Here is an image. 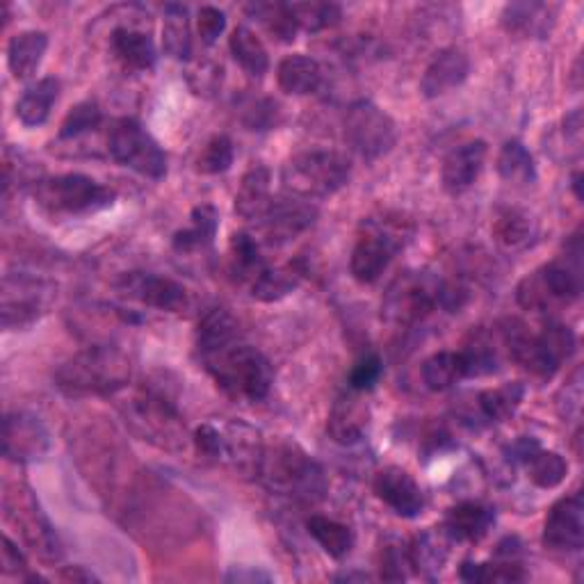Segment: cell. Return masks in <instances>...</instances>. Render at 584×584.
Here are the masks:
<instances>
[{
  "label": "cell",
  "mask_w": 584,
  "mask_h": 584,
  "mask_svg": "<svg viewBox=\"0 0 584 584\" xmlns=\"http://www.w3.org/2000/svg\"><path fill=\"white\" fill-rule=\"evenodd\" d=\"M471 73V60L462 49H443L434 56L421 80L425 99H439L456 88H462Z\"/></svg>",
  "instance_id": "obj_23"
},
{
  "label": "cell",
  "mask_w": 584,
  "mask_h": 584,
  "mask_svg": "<svg viewBox=\"0 0 584 584\" xmlns=\"http://www.w3.org/2000/svg\"><path fill=\"white\" fill-rule=\"evenodd\" d=\"M117 192L85 174H62L34 183V201L53 218H73L99 213L110 208Z\"/></svg>",
  "instance_id": "obj_9"
},
{
  "label": "cell",
  "mask_w": 584,
  "mask_h": 584,
  "mask_svg": "<svg viewBox=\"0 0 584 584\" xmlns=\"http://www.w3.org/2000/svg\"><path fill=\"white\" fill-rule=\"evenodd\" d=\"M541 447V443L532 436H521L516 439L512 445H507L505 454H507V462L514 466H525L527 459Z\"/></svg>",
  "instance_id": "obj_56"
},
{
  "label": "cell",
  "mask_w": 584,
  "mask_h": 584,
  "mask_svg": "<svg viewBox=\"0 0 584 584\" xmlns=\"http://www.w3.org/2000/svg\"><path fill=\"white\" fill-rule=\"evenodd\" d=\"M192 441H194L197 452H199L203 459H208V462H218V464H222L224 443H222V432H220L218 425L205 423V425L197 427Z\"/></svg>",
  "instance_id": "obj_52"
},
{
  "label": "cell",
  "mask_w": 584,
  "mask_h": 584,
  "mask_svg": "<svg viewBox=\"0 0 584 584\" xmlns=\"http://www.w3.org/2000/svg\"><path fill=\"white\" fill-rule=\"evenodd\" d=\"M343 133L348 147L365 162L384 158L397 142V127L393 117L367 99H359L348 108Z\"/></svg>",
  "instance_id": "obj_11"
},
{
  "label": "cell",
  "mask_w": 584,
  "mask_h": 584,
  "mask_svg": "<svg viewBox=\"0 0 584 584\" xmlns=\"http://www.w3.org/2000/svg\"><path fill=\"white\" fill-rule=\"evenodd\" d=\"M190 229H183L174 233L172 246L179 254H194L201 252V249L211 246L220 226V213L218 208L211 203H201L197 205L192 215H190Z\"/></svg>",
  "instance_id": "obj_31"
},
{
  "label": "cell",
  "mask_w": 584,
  "mask_h": 584,
  "mask_svg": "<svg viewBox=\"0 0 584 584\" xmlns=\"http://www.w3.org/2000/svg\"><path fill=\"white\" fill-rule=\"evenodd\" d=\"M372 489L382 503L389 505L402 518H419L425 512L427 500L421 484L400 466L382 469L374 475Z\"/></svg>",
  "instance_id": "obj_19"
},
{
  "label": "cell",
  "mask_w": 584,
  "mask_h": 584,
  "mask_svg": "<svg viewBox=\"0 0 584 584\" xmlns=\"http://www.w3.org/2000/svg\"><path fill=\"white\" fill-rule=\"evenodd\" d=\"M497 174L512 185H532L536 181V164L527 147L518 140H510L497 153Z\"/></svg>",
  "instance_id": "obj_40"
},
{
  "label": "cell",
  "mask_w": 584,
  "mask_h": 584,
  "mask_svg": "<svg viewBox=\"0 0 584 584\" xmlns=\"http://www.w3.org/2000/svg\"><path fill=\"white\" fill-rule=\"evenodd\" d=\"M131 359L114 345H92L56 370V386L69 397L117 395L131 382Z\"/></svg>",
  "instance_id": "obj_2"
},
{
  "label": "cell",
  "mask_w": 584,
  "mask_h": 584,
  "mask_svg": "<svg viewBox=\"0 0 584 584\" xmlns=\"http://www.w3.org/2000/svg\"><path fill=\"white\" fill-rule=\"evenodd\" d=\"M224 580L226 582H272L274 577L270 575V573H265V571H259V568H244V566H240V568H233V571H229L226 575H224Z\"/></svg>",
  "instance_id": "obj_57"
},
{
  "label": "cell",
  "mask_w": 584,
  "mask_h": 584,
  "mask_svg": "<svg viewBox=\"0 0 584 584\" xmlns=\"http://www.w3.org/2000/svg\"><path fill=\"white\" fill-rule=\"evenodd\" d=\"M557 6L536 3V0H523V3H510L500 17V23L516 37L523 39H546L555 26Z\"/></svg>",
  "instance_id": "obj_24"
},
{
  "label": "cell",
  "mask_w": 584,
  "mask_h": 584,
  "mask_svg": "<svg viewBox=\"0 0 584 584\" xmlns=\"http://www.w3.org/2000/svg\"><path fill=\"white\" fill-rule=\"evenodd\" d=\"M441 285L432 272L406 270L389 285L384 302H382V318L395 326H413L441 309Z\"/></svg>",
  "instance_id": "obj_10"
},
{
  "label": "cell",
  "mask_w": 584,
  "mask_h": 584,
  "mask_svg": "<svg viewBox=\"0 0 584 584\" xmlns=\"http://www.w3.org/2000/svg\"><path fill=\"white\" fill-rule=\"evenodd\" d=\"M276 80L281 92L292 97H306L318 92V88L322 85V67L318 64V60L302 53L288 56L279 62Z\"/></svg>",
  "instance_id": "obj_29"
},
{
  "label": "cell",
  "mask_w": 584,
  "mask_h": 584,
  "mask_svg": "<svg viewBox=\"0 0 584 584\" xmlns=\"http://www.w3.org/2000/svg\"><path fill=\"white\" fill-rule=\"evenodd\" d=\"M292 17H295L300 30L320 32L339 26L343 10L336 3H288Z\"/></svg>",
  "instance_id": "obj_45"
},
{
  "label": "cell",
  "mask_w": 584,
  "mask_h": 584,
  "mask_svg": "<svg viewBox=\"0 0 584 584\" xmlns=\"http://www.w3.org/2000/svg\"><path fill=\"white\" fill-rule=\"evenodd\" d=\"M49 49V34L41 30H23L10 39L8 47V64L17 80L30 78L41 64Z\"/></svg>",
  "instance_id": "obj_32"
},
{
  "label": "cell",
  "mask_w": 584,
  "mask_h": 584,
  "mask_svg": "<svg viewBox=\"0 0 584 584\" xmlns=\"http://www.w3.org/2000/svg\"><path fill=\"white\" fill-rule=\"evenodd\" d=\"M363 393L350 389L341 393L333 402L329 419H326V434L339 445H354L359 443L370 425V406L361 397Z\"/></svg>",
  "instance_id": "obj_22"
},
{
  "label": "cell",
  "mask_w": 584,
  "mask_h": 584,
  "mask_svg": "<svg viewBox=\"0 0 584 584\" xmlns=\"http://www.w3.org/2000/svg\"><path fill=\"white\" fill-rule=\"evenodd\" d=\"M462 380H469L462 352H436L423 363V382L430 391H447Z\"/></svg>",
  "instance_id": "obj_41"
},
{
  "label": "cell",
  "mask_w": 584,
  "mask_h": 584,
  "mask_svg": "<svg viewBox=\"0 0 584 584\" xmlns=\"http://www.w3.org/2000/svg\"><path fill=\"white\" fill-rule=\"evenodd\" d=\"M197 356L231 400L261 402L270 395L274 372L268 356L246 343L226 309H208L197 324Z\"/></svg>",
  "instance_id": "obj_1"
},
{
  "label": "cell",
  "mask_w": 584,
  "mask_h": 584,
  "mask_svg": "<svg viewBox=\"0 0 584 584\" xmlns=\"http://www.w3.org/2000/svg\"><path fill=\"white\" fill-rule=\"evenodd\" d=\"M527 477L538 489H555L560 486L568 475V464L560 452L538 447L527 462H525Z\"/></svg>",
  "instance_id": "obj_43"
},
{
  "label": "cell",
  "mask_w": 584,
  "mask_h": 584,
  "mask_svg": "<svg viewBox=\"0 0 584 584\" xmlns=\"http://www.w3.org/2000/svg\"><path fill=\"white\" fill-rule=\"evenodd\" d=\"M229 49L233 60L254 78H263L270 69V56L261 37L246 26H238L229 37Z\"/></svg>",
  "instance_id": "obj_34"
},
{
  "label": "cell",
  "mask_w": 584,
  "mask_h": 584,
  "mask_svg": "<svg viewBox=\"0 0 584 584\" xmlns=\"http://www.w3.org/2000/svg\"><path fill=\"white\" fill-rule=\"evenodd\" d=\"M450 544H452V538L447 536L443 527H432L415 536L409 544L411 571H415L427 580H434L447 562Z\"/></svg>",
  "instance_id": "obj_26"
},
{
  "label": "cell",
  "mask_w": 584,
  "mask_h": 584,
  "mask_svg": "<svg viewBox=\"0 0 584 584\" xmlns=\"http://www.w3.org/2000/svg\"><path fill=\"white\" fill-rule=\"evenodd\" d=\"M318 220V208L300 197L292 194H279L272 197V203L263 218L256 222V229L263 238V242L272 246H281L290 240H295L304 231H309Z\"/></svg>",
  "instance_id": "obj_15"
},
{
  "label": "cell",
  "mask_w": 584,
  "mask_h": 584,
  "mask_svg": "<svg viewBox=\"0 0 584 584\" xmlns=\"http://www.w3.org/2000/svg\"><path fill=\"white\" fill-rule=\"evenodd\" d=\"M246 14L256 19L274 39L279 41H295L300 26L292 17L288 3H249Z\"/></svg>",
  "instance_id": "obj_42"
},
{
  "label": "cell",
  "mask_w": 584,
  "mask_h": 584,
  "mask_svg": "<svg viewBox=\"0 0 584 584\" xmlns=\"http://www.w3.org/2000/svg\"><path fill=\"white\" fill-rule=\"evenodd\" d=\"M188 82L199 97H213L222 88V67L211 62V60H201L194 62L188 71Z\"/></svg>",
  "instance_id": "obj_49"
},
{
  "label": "cell",
  "mask_w": 584,
  "mask_h": 584,
  "mask_svg": "<svg viewBox=\"0 0 584 584\" xmlns=\"http://www.w3.org/2000/svg\"><path fill=\"white\" fill-rule=\"evenodd\" d=\"M302 276L304 268L300 263H290L285 268H268L252 285H249V292H252L254 300L272 304L288 298L290 292L300 285Z\"/></svg>",
  "instance_id": "obj_39"
},
{
  "label": "cell",
  "mask_w": 584,
  "mask_h": 584,
  "mask_svg": "<svg viewBox=\"0 0 584 584\" xmlns=\"http://www.w3.org/2000/svg\"><path fill=\"white\" fill-rule=\"evenodd\" d=\"M110 47L114 58L131 71H151L158 60V51L151 34L133 30V28H117L110 37Z\"/></svg>",
  "instance_id": "obj_28"
},
{
  "label": "cell",
  "mask_w": 584,
  "mask_h": 584,
  "mask_svg": "<svg viewBox=\"0 0 584 584\" xmlns=\"http://www.w3.org/2000/svg\"><path fill=\"white\" fill-rule=\"evenodd\" d=\"M101 121H103L101 108L94 101H82V103L73 105L69 110V114L64 117L62 127H60V138L73 140V138H80L85 133H92L101 127Z\"/></svg>",
  "instance_id": "obj_48"
},
{
  "label": "cell",
  "mask_w": 584,
  "mask_h": 584,
  "mask_svg": "<svg viewBox=\"0 0 584 584\" xmlns=\"http://www.w3.org/2000/svg\"><path fill=\"white\" fill-rule=\"evenodd\" d=\"M51 447L49 430L30 411H10L3 421V454L8 462L30 464L44 459Z\"/></svg>",
  "instance_id": "obj_17"
},
{
  "label": "cell",
  "mask_w": 584,
  "mask_h": 584,
  "mask_svg": "<svg viewBox=\"0 0 584 584\" xmlns=\"http://www.w3.org/2000/svg\"><path fill=\"white\" fill-rule=\"evenodd\" d=\"M235 160V149L229 135H215L208 140V144L203 147V151L197 158V172L208 174V177H215V174H224L231 170V164Z\"/></svg>",
  "instance_id": "obj_47"
},
{
  "label": "cell",
  "mask_w": 584,
  "mask_h": 584,
  "mask_svg": "<svg viewBox=\"0 0 584 584\" xmlns=\"http://www.w3.org/2000/svg\"><path fill=\"white\" fill-rule=\"evenodd\" d=\"M382 372H384V365H382V359L377 354H365L361 356L352 372H350V389L359 391V393H365L370 391L374 384L380 382L382 377Z\"/></svg>",
  "instance_id": "obj_51"
},
{
  "label": "cell",
  "mask_w": 584,
  "mask_h": 584,
  "mask_svg": "<svg viewBox=\"0 0 584 584\" xmlns=\"http://www.w3.org/2000/svg\"><path fill=\"white\" fill-rule=\"evenodd\" d=\"M582 406V382H580V370L573 374V380L560 391L557 395V409L564 421H573L580 415Z\"/></svg>",
  "instance_id": "obj_54"
},
{
  "label": "cell",
  "mask_w": 584,
  "mask_h": 584,
  "mask_svg": "<svg viewBox=\"0 0 584 584\" xmlns=\"http://www.w3.org/2000/svg\"><path fill=\"white\" fill-rule=\"evenodd\" d=\"M108 151L114 162L129 167V170L147 179L158 181L167 174L164 151L138 119L121 117L112 123L108 135Z\"/></svg>",
  "instance_id": "obj_12"
},
{
  "label": "cell",
  "mask_w": 584,
  "mask_h": 584,
  "mask_svg": "<svg viewBox=\"0 0 584 584\" xmlns=\"http://www.w3.org/2000/svg\"><path fill=\"white\" fill-rule=\"evenodd\" d=\"M64 580H71V582H97L99 577L90 571H85L82 566H69L64 573H62Z\"/></svg>",
  "instance_id": "obj_58"
},
{
  "label": "cell",
  "mask_w": 584,
  "mask_h": 584,
  "mask_svg": "<svg viewBox=\"0 0 584 584\" xmlns=\"http://www.w3.org/2000/svg\"><path fill=\"white\" fill-rule=\"evenodd\" d=\"M459 352L466 363V377H486L500 367L497 350L486 333H473V341Z\"/></svg>",
  "instance_id": "obj_44"
},
{
  "label": "cell",
  "mask_w": 584,
  "mask_h": 584,
  "mask_svg": "<svg viewBox=\"0 0 584 584\" xmlns=\"http://www.w3.org/2000/svg\"><path fill=\"white\" fill-rule=\"evenodd\" d=\"M222 432V464H229L240 475H254L259 477L261 462L265 454V445L261 441V432L249 427L244 423L231 421L220 425Z\"/></svg>",
  "instance_id": "obj_20"
},
{
  "label": "cell",
  "mask_w": 584,
  "mask_h": 584,
  "mask_svg": "<svg viewBox=\"0 0 584 584\" xmlns=\"http://www.w3.org/2000/svg\"><path fill=\"white\" fill-rule=\"evenodd\" d=\"M584 544L582 495H566L551 507L544 523V546L560 553H575Z\"/></svg>",
  "instance_id": "obj_18"
},
{
  "label": "cell",
  "mask_w": 584,
  "mask_h": 584,
  "mask_svg": "<svg viewBox=\"0 0 584 584\" xmlns=\"http://www.w3.org/2000/svg\"><path fill=\"white\" fill-rule=\"evenodd\" d=\"M352 177V164L336 151H304L292 155L281 170L283 190L300 199H326L341 192Z\"/></svg>",
  "instance_id": "obj_8"
},
{
  "label": "cell",
  "mask_w": 584,
  "mask_h": 584,
  "mask_svg": "<svg viewBox=\"0 0 584 584\" xmlns=\"http://www.w3.org/2000/svg\"><path fill=\"white\" fill-rule=\"evenodd\" d=\"M162 47H164V53L170 58H174L179 62H190V58H192V32H190L188 8L179 6V3H170L164 8Z\"/></svg>",
  "instance_id": "obj_37"
},
{
  "label": "cell",
  "mask_w": 584,
  "mask_h": 584,
  "mask_svg": "<svg viewBox=\"0 0 584 584\" xmlns=\"http://www.w3.org/2000/svg\"><path fill=\"white\" fill-rule=\"evenodd\" d=\"M265 489L298 505H318L326 495L322 466L295 443H279L265 450L259 477Z\"/></svg>",
  "instance_id": "obj_4"
},
{
  "label": "cell",
  "mask_w": 584,
  "mask_h": 584,
  "mask_svg": "<svg viewBox=\"0 0 584 584\" xmlns=\"http://www.w3.org/2000/svg\"><path fill=\"white\" fill-rule=\"evenodd\" d=\"M306 530L318 541L320 548L333 560L348 557L354 548V532L350 525H345L341 521L313 514L306 518Z\"/></svg>",
  "instance_id": "obj_38"
},
{
  "label": "cell",
  "mask_w": 584,
  "mask_h": 584,
  "mask_svg": "<svg viewBox=\"0 0 584 584\" xmlns=\"http://www.w3.org/2000/svg\"><path fill=\"white\" fill-rule=\"evenodd\" d=\"M60 97V80L49 75L37 80L34 85H30L23 97L17 103V117L28 129H37L41 123H47L51 117L53 105L58 103Z\"/></svg>",
  "instance_id": "obj_30"
},
{
  "label": "cell",
  "mask_w": 584,
  "mask_h": 584,
  "mask_svg": "<svg viewBox=\"0 0 584 584\" xmlns=\"http://www.w3.org/2000/svg\"><path fill=\"white\" fill-rule=\"evenodd\" d=\"M497 331L512 361L525 367L536 380H553L577 345L573 329L555 320L546 322L538 333H532L521 320H507Z\"/></svg>",
  "instance_id": "obj_3"
},
{
  "label": "cell",
  "mask_w": 584,
  "mask_h": 584,
  "mask_svg": "<svg viewBox=\"0 0 584 584\" xmlns=\"http://www.w3.org/2000/svg\"><path fill=\"white\" fill-rule=\"evenodd\" d=\"M119 411L138 439L167 452H179L185 447L188 427L183 415L174 402L167 400L162 393L140 389L119 404Z\"/></svg>",
  "instance_id": "obj_7"
},
{
  "label": "cell",
  "mask_w": 584,
  "mask_h": 584,
  "mask_svg": "<svg viewBox=\"0 0 584 584\" xmlns=\"http://www.w3.org/2000/svg\"><path fill=\"white\" fill-rule=\"evenodd\" d=\"M270 183H272V177L265 164H254L252 170L242 177L238 194H235V213L242 220L259 222L263 218L268 205L272 203Z\"/></svg>",
  "instance_id": "obj_27"
},
{
  "label": "cell",
  "mask_w": 584,
  "mask_h": 584,
  "mask_svg": "<svg viewBox=\"0 0 584 584\" xmlns=\"http://www.w3.org/2000/svg\"><path fill=\"white\" fill-rule=\"evenodd\" d=\"M199 37L205 47H213L220 34L226 30V14L213 6H205L197 14Z\"/></svg>",
  "instance_id": "obj_53"
},
{
  "label": "cell",
  "mask_w": 584,
  "mask_h": 584,
  "mask_svg": "<svg viewBox=\"0 0 584 584\" xmlns=\"http://www.w3.org/2000/svg\"><path fill=\"white\" fill-rule=\"evenodd\" d=\"M489 147L484 140H471L454 147L445 160H443V170H441V181L445 192L450 194H464L475 185L480 179L484 162H486Z\"/></svg>",
  "instance_id": "obj_21"
},
{
  "label": "cell",
  "mask_w": 584,
  "mask_h": 584,
  "mask_svg": "<svg viewBox=\"0 0 584 584\" xmlns=\"http://www.w3.org/2000/svg\"><path fill=\"white\" fill-rule=\"evenodd\" d=\"M240 110V121L246 127V131H272L279 119H281V110L272 99H263V97H249L244 101L238 103Z\"/></svg>",
  "instance_id": "obj_46"
},
{
  "label": "cell",
  "mask_w": 584,
  "mask_h": 584,
  "mask_svg": "<svg viewBox=\"0 0 584 584\" xmlns=\"http://www.w3.org/2000/svg\"><path fill=\"white\" fill-rule=\"evenodd\" d=\"M495 521V512L489 505L466 500L447 510L443 530L452 541H466V544H477L482 541Z\"/></svg>",
  "instance_id": "obj_25"
},
{
  "label": "cell",
  "mask_w": 584,
  "mask_h": 584,
  "mask_svg": "<svg viewBox=\"0 0 584 584\" xmlns=\"http://www.w3.org/2000/svg\"><path fill=\"white\" fill-rule=\"evenodd\" d=\"M411 571V560H409V546L397 544H386L380 553V577L386 582H404Z\"/></svg>",
  "instance_id": "obj_50"
},
{
  "label": "cell",
  "mask_w": 584,
  "mask_h": 584,
  "mask_svg": "<svg viewBox=\"0 0 584 584\" xmlns=\"http://www.w3.org/2000/svg\"><path fill=\"white\" fill-rule=\"evenodd\" d=\"M6 512L8 518L19 527L23 534V541L30 546V551L47 564H58L64 557L62 541L47 518V514L39 510L30 491H8L6 495Z\"/></svg>",
  "instance_id": "obj_14"
},
{
  "label": "cell",
  "mask_w": 584,
  "mask_h": 584,
  "mask_svg": "<svg viewBox=\"0 0 584 584\" xmlns=\"http://www.w3.org/2000/svg\"><path fill=\"white\" fill-rule=\"evenodd\" d=\"M229 268L231 274L240 281L252 285L270 265L261 254V244L252 233H233L229 244Z\"/></svg>",
  "instance_id": "obj_33"
},
{
  "label": "cell",
  "mask_w": 584,
  "mask_h": 584,
  "mask_svg": "<svg viewBox=\"0 0 584 584\" xmlns=\"http://www.w3.org/2000/svg\"><path fill=\"white\" fill-rule=\"evenodd\" d=\"M333 580H339V582H367L370 575L367 573H343V575H336Z\"/></svg>",
  "instance_id": "obj_59"
},
{
  "label": "cell",
  "mask_w": 584,
  "mask_h": 584,
  "mask_svg": "<svg viewBox=\"0 0 584 584\" xmlns=\"http://www.w3.org/2000/svg\"><path fill=\"white\" fill-rule=\"evenodd\" d=\"M3 573H6V575H19V577H23V580H28V582H39V580H41L39 575H34V573L28 571L26 557H23L21 551L14 546V541H12L10 536L3 538Z\"/></svg>",
  "instance_id": "obj_55"
},
{
  "label": "cell",
  "mask_w": 584,
  "mask_h": 584,
  "mask_svg": "<svg viewBox=\"0 0 584 584\" xmlns=\"http://www.w3.org/2000/svg\"><path fill=\"white\" fill-rule=\"evenodd\" d=\"M413 238V224L397 213L372 215L361 222L352 249L350 272L359 283L377 281Z\"/></svg>",
  "instance_id": "obj_6"
},
{
  "label": "cell",
  "mask_w": 584,
  "mask_h": 584,
  "mask_svg": "<svg viewBox=\"0 0 584 584\" xmlns=\"http://www.w3.org/2000/svg\"><path fill=\"white\" fill-rule=\"evenodd\" d=\"M582 295V240L575 233L566 244V256L546 263L525 276L516 288V300L527 311L548 313L568 306Z\"/></svg>",
  "instance_id": "obj_5"
},
{
  "label": "cell",
  "mask_w": 584,
  "mask_h": 584,
  "mask_svg": "<svg viewBox=\"0 0 584 584\" xmlns=\"http://www.w3.org/2000/svg\"><path fill=\"white\" fill-rule=\"evenodd\" d=\"M117 290L123 298H129L142 306L181 313L188 309V288L170 276L153 274V272H129L117 281Z\"/></svg>",
  "instance_id": "obj_16"
},
{
  "label": "cell",
  "mask_w": 584,
  "mask_h": 584,
  "mask_svg": "<svg viewBox=\"0 0 584 584\" xmlns=\"http://www.w3.org/2000/svg\"><path fill=\"white\" fill-rule=\"evenodd\" d=\"M56 298V283L34 274H6L3 279V329H28L49 313Z\"/></svg>",
  "instance_id": "obj_13"
},
{
  "label": "cell",
  "mask_w": 584,
  "mask_h": 584,
  "mask_svg": "<svg viewBox=\"0 0 584 584\" xmlns=\"http://www.w3.org/2000/svg\"><path fill=\"white\" fill-rule=\"evenodd\" d=\"M525 397V386L521 382H512L497 389L482 391L477 395V413L480 419L489 425L505 423L518 411L521 402Z\"/></svg>",
  "instance_id": "obj_35"
},
{
  "label": "cell",
  "mask_w": 584,
  "mask_h": 584,
  "mask_svg": "<svg viewBox=\"0 0 584 584\" xmlns=\"http://www.w3.org/2000/svg\"><path fill=\"white\" fill-rule=\"evenodd\" d=\"M493 235L497 244L507 249V252H523V249L536 242L538 229L532 215H527L525 211H516V208H510V211H505L495 220Z\"/></svg>",
  "instance_id": "obj_36"
},
{
  "label": "cell",
  "mask_w": 584,
  "mask_h": 584,
  "mask_svg": "<svg viewBox=\"0 0 584 584\" xmlns=\"http://www.w3.org/2000/svg\"><path fill=\"white\" fill-rule=\"evenodd\" d=\"M571 188H573L575 197H577V199H582V174H580V172H575V174H573V183H571Z\"/></svg>",
  "instance_id": "obj_60"
}]
</instances>
